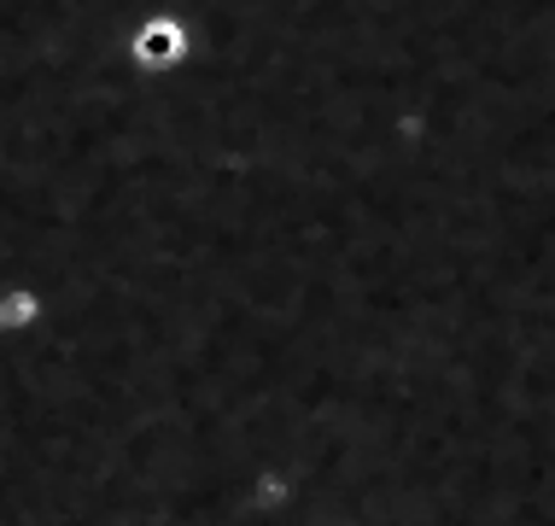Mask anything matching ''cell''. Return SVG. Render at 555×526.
<instances>
[{
	"label": "cell",
	"instance_id": "6da1fadb",
	"mask_svg": "<svg viewBox=\"0 0 555 526\" xmlns=\"http://www.w3.org/2000/svg\"><path fill=\"white\" fill-rule=\"evenodd\" d=\"M182 41H188V24L153 18L141 36H134V53H141V59H176V53H182Z\"/></svg>",
	"mask_w": 555,
	"mask_h": 526
}]
</instances>
